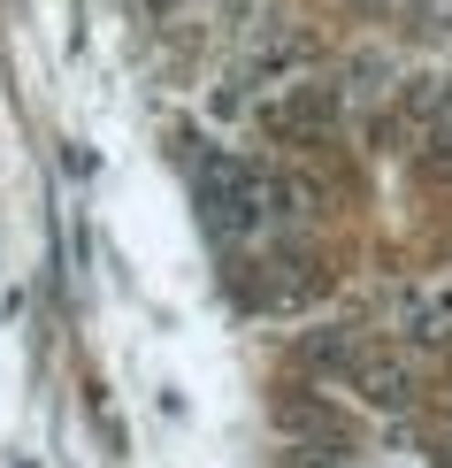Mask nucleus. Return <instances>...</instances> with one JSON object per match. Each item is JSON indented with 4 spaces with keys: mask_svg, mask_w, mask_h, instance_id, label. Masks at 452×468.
Instances as JSON below:
<instances>
[{
    "mask_svg": "<svg viewBox=\"0 0 452 468\" xmlns=\"http://www.w3.org/2000/svg\"><path fill=\"white\" fill-rule=\"evenodd\" d=\"M192 192H200V216L207 230L223 246H238V239H261L268 223H284L291 216V192L277 177H261V169H246V162H230V154H192Z\"/></svg>",
    "mask_w": 452,
    "mask_h": 468,
    "instance_id": "obj_1",
    "label": "nucleus"
},
{
    "mask_svg": "<svg viewBox=\"0 0 452 468\" xmlns=\"http://www.w3.org/2000/svg\"><path fill=\"white\" fill-rule=\"evenodd\" d=\"M352 384H361L376 407H406V368H399V361H384V368H376V361L352 368Z\"/></svg>",
    "mask_w": 452,
    "mask_h": 468,
    "instance_id": "obj_2",
    "label": "nucleus"
},
{
    "mask_svg": "<svg viewBox=\"0 0 452 468\" xmlns=\"http://www.w3.org/2000/svg\"><path fill=\"white\" fill-rule=\"evenodd\" d=\"M268 123H277V131H307V123H330V92H322V85H307L291 108H268Z\"/></svg>",
    "mask_w": 452,
    "mask_h": 468,
    "instance_id": "obj_3",
    "label": "nucleus"
}]
</instances>
